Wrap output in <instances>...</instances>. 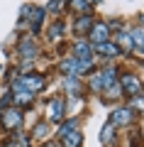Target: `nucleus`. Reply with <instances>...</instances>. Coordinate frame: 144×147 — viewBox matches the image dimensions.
I'll return each mask as SVG.
<instances>
[{"label":"nucleus","instance_id":"f257e3e1","mask_svg":"<svg viewBox=\"0 0 144 147\" xmlns=\"http://www.w3.org/2000/svg\"><path fill=\"white\" fill-rule=\"evenodd\" d=\"M122 86H125V93L142 96V84H139V79L132 76V74H125V76H122Z\"/></svg>","mask_w":144,"mask_h":147},{"label":"nucleus","instance_id":"f03ea898","mask_svg":"<svg viewBox=\"0 0 144 147\" xmlns=\"http://www.w3.org/2000/svg\"><path fill=\"white\" fill-rule=\"evenodd\" d=\"M90 39H93L95 44H103L105 39H108V25H103V22H100V25L90 27Z\"/></svg>","mask_w":144,"mask_h":147},{"label":"nucleus","instance_id":"7ed1b4c3","mask_svg":"<svg viewBox=\"0 0 144 147\" xmlns=\"http://www.w3.org/2000/svg\"><path fill=\"white\" fill-rule=\"evenodd\" d=\"M134 113L132 110H115L113 113V125H127V123H132Z\"/></svg>","mask_w":144,"mask_h":147},{"label":"nucleus","instance_id":"20e7f679","mask_svg":"<svg viewBox=\"0 0 144 147\" xmlns=\"http://www.w3.org/2000/svg\"><path fill=\"white\" fill-rule=\"evenodd\" d=\"M22 115H20V110H7V115H5V127L7 130H12L15 125H20Z\"/></svg>","mask_w":144,"mask_h":147},{"label":"nucleus","instance_id":"39448f33","mask_svg":"<svg viewBox=\"0 0 144 147\" xmlns=\"http://www.w3.org/2000/svg\"><path fill=\"white\" fill-rule=\"evenodd\" d=\"M61 108H64V100H61V98H56V100H52V103H49V113H52L54 120H59V118H61Z\"/></svg>","mask_w":144,"mask_h":147},{"label":"nucleus","instance_id":"423d86ee","mask_svg":"<svg viewBox=\"0 0 144 147\" xmlns=\"http://www.w3.org/2000/svg\"><path fill=\"white\" fill-rule=\"evenodd\" d=\"M98 49H100V52H105V57H115V54H120V47H117V44H98Z\"/></svg>","mask_w":144,"mask_h":147},{"label":"nucleus","instance_id":"0eeeda50","mask_svg":"<svg viewBox=\"0 0 144 147\" xmlns=\"http://www.w3.org/2000/svg\"><path fill=\"white\" fill-rule=\"evenodd\" d=\"M25 84L29 86V91H32V88L37 91V88H42V86H44V79H42V76H29V79H27Z\"/></svg>","mask_w":144,"mask_h":147},{"label":"nucleus","instance_id":"6e6552de","mask_svg":"<svg viewBox=\"0 0 144 147\" xmlns=\"http://www.w3.org/2000/svg\"><path fill=\"white\" fill-rule=\"evenodd\" d=\"M110 137H115V125H113V123L105 125V130H103V142H105V145L110 142Z\"/></svg>","mask_w":144,"mask_h":147},{"label":"nucleus","instance_id":"1a4fd4ad","mask_svg":"<svg viewBox=\"0 0 144 147\" xmlns=\"http://www.w3.org/2000/svg\"><path fill=\"white\" fill-rule=\"evenodd\" d=\"M20 52H22V57H34V47H32V42H25L20 47Z\"/></svg>","mask_w":144,"mask_h":147},{"label":"nucleus","instance_id":"9d476101","mask_svg":"<svg viewBox=\"0 0 144 147\" xmlns=\"http://www.w3.org/2000/svg\"><path fill=\"white\" fill-rule=\"evenodd\" d=\"M132 42H134V44H139V47L144 49V30H137V32H134V37H132Z\"/></svg>","mask_w":144,"mask_h":147},{"label":"nucleus","instance_id":"9b49d317","mask_svg":"<svg viewBox=\"0 0 144 147\" xmlns=\"http://www.w3.org/2000/svg\"><path fill=\"white\" fill-rule=\"evenodd\" d=\"M120 44H122L125 49H132V44H134V42L127 37V32H122V34H120Z\"/></svg>","mask_w":144,"mask_h":147},{"label":"nucleus","instance_id":"f8f14e48","mask_svg":"<svg viewBox=\"0 0 144 147\" xmlns=\"http://www.w3.org/2000/svg\"><path fill=\"white\" fill-rule=\"evenodd\" d=\"M49 32H52V37H59V32H61V22H56V25H54Z\"/></svg>","mask_w":144,"mask_h":147},{"label":"nucleus","instance_id":"ddd939ff","mask_svg":"<svg viewBox=\"0 0 144 147\" xmlns=\"http://www.w3.org/2000/svg\"><path fill=\"white\" fill-rule=\"evenodd\" d=\"M86 3H98V0H86Z\"/></svg>","mask_w":144,"mask_h":147},{"label":"nucleus","instance_id":"4468645a","mask_svg":"<svg viewBox=\"0 0 144 147\" xmlns=\"http://www.w3.org/2000/svg\"><path fill=\"white\" fill-rule=\"evenodd\" d=\"M142 25H144V15H142Z\"/></svg>","mask_w":144,"mask_h":147}]
</instances>
